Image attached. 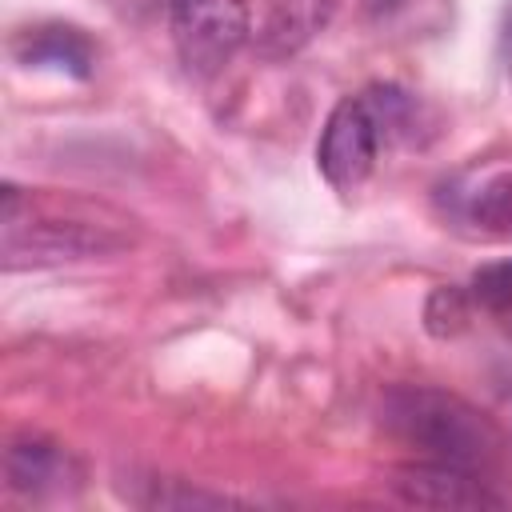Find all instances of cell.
<instances>
[{
	"mask_svg": "<svg viewBox=\"0 0 512 512\" xmlns=\"http://www.w3.org/2000/svg\"><path fill=\"white\" fill-rule=\"evenodd\" d=\"M152 492H140L132 496L136 504L144 508H220V504H232L228 496H216V492H200V488H188L180 480H144Z\"/></svg>",
	"mask_w": 512,
	"mask_h": 512,
	"instance_id": "11",
	"label": "cell"
},
{
	"mask_svg": "<svg viewBox=\"0 0 512 512\" xmlns=\"http://www.w3.org/2000/svg\"><path fill=\"white\" fill-rule=\"evenodd\" d=\"M380 140H384V132H380L368 100L364 96H344L328 112V120L320 128V140H316L320 176L332 188L352 192L356 184L368 180V172L376 164V152H380Z\"/></svg>",
	"mask_w": 512,
	"mask_h": 512,
	"instance_id": "3",
	"label": "cell"
},
{
	"mask_svg": "<svg viewBox=\"0 0 512 512\" xmlns=\"http://www.w3.org/2000/svg\"><path fill=\"white\" fill-rule=\"evenodd\" d=\"M16 56L28 68H56V72H68L76 80L92 76V64H96L92 40L80 28H72V24H40V28H28L16 40Z\"/></svg>",
	"mask_w": 512,
	"mask_h": 512,
	"instance_id": "8",
	"label": "cell"
},
{
	"mask_svg": "<svg viewBox=\"0 0 512 512\" xmlns=\"http://www.w3.org/2000/svg\"><path fill=\"white\" fill-rule=\"evenodd\" d=\"M4 480L16 496L28 500H44V496H60L72 488V480H80V464L72 460L68 448H60L48 436H16L4 452Z\"/></svg>",
	"mask_w": 512,
	"mask_h": 512,
	"instance_id": "6",
	"label": "cell"
},
{
	"mask_svg": "<svg viewBox=\"0 0 512 512\" xmlns=\"http://www.w3.org/2000/svg\"><path fill=\"white\" fill-rule=\"evenodd\" d=\"M468 216L488 232H512V172H500L488 184H480V192L468 204Z\"/></svg>",
	"mask_w": 512,
	"mask_h": 512,
	"instance_id": "9",
	"label": "cell"
},
{
	"mask_svg": "<svg viewBox=\"0 0 512 512\" xmlns=\"http://www.w3.org/2000/svg\"><path fill=\"white\" fill-rule=\"evenodd\" d=\"M472 300L492 308V312H508L512 308V260L484 264L472 276Z\"/></svg>",
	"mask_w": 512,
	"mask_h": 512,
	"instance_id": "12",
	"label": "cell"
},
{
	"mask_svg": "<svg viewBox=\"0 0 512 512\" xmlns=\"http://www.w3.org/2000/svg\"><path fill=\"white\" fill-rule=\"evenodd\" d=\"M500 52H504V60H508V68H512V4L504 8V24H500Z\"/></svg>",
	"mask_w": 512,
	"mask_h": 512,
	"instance_id": "13",
	"label": "cell"
},
{
	"mask_svg": "<svg viewBox=\"0 0 512 512\" xmlns=\"http://www.w3.org/2000/svg\"><path fill=\"white\" fill-rule=\"evenodd\" d=\"M468 324V292L456 288V284H444V288H432L428 300H424V328L440 340L456 336L460 328Z\"/></svg>",
	"mask_w": 512,
	"mask_h": 512,
	"instance_id": "10",
	"label": "cell"
},
{
	"mask_svg": "<svg viewBox=\"0 0 512 512\" xmlns=\"http://www.w3.org/2000/svg\"><path fill=\"white\" fill-rule=\"evenodd\" d=\"M168 32L184 68L212 76L252 40V12L244 0H172Z\"/></svg>",
	"mask_w": 512,
	"mask_h": 512,
	"instance_id": "2",
	"label": "cell"
},
{
	"mask_svg": "<svg viewBox=\"0 0 512 512\" xmlns=\"http://www.w3.org/2000/svg\"><path fill=\"white\" fill-rule=\"evenodd\" d=\"M388 488L416 508H464V512H480V508H500L504 496H496L476 468L464 464H448V460H412L392 468Z\"/></svg>",
	"mask_w": 512,
	"mask_h": 512,
	"instance_id": "5",
	"label": "cell"
},
{
	"mask_svg": "<svg viewBox=\"0 0 512 512\" xmlns=\"http://www.w3.org/2000/svg\"><path fill=\"white\" fill-rule=\"evenodd\" d=\"M380 420L424 460H448L480 472L500 452V428L464 396L444 388L396 384L380 400Z\"/></svg>",
	"mask_w": 512,
	"mask_h": 512,
	"instance_id": "1",
	"label": "cell"
},
{
	"mask_svg": "<svg viewBox=\"0 0 512 512\" xmlns=\"http://www.w3.org/2000/svg\"><path fill=\"white\" fill-rule=\"evenodd\" d=\"M368 4V12L372 16H388V12H396L400 8V0H364Z\"/></svg>",
	"mask_w": 512,
	"mask_h": 512,
	"instance_id": "14",
	"label": "cell"
},
{
	"mask_svg": "<svg viewBox=\"0 0 512 512\" xmlns=\"http://www.w3.org/2000/svg\"><path fill=\"white\" fill-rule=\"evenodd\" d=\"M332 0H268L264 16L252 28V44L264 60H284L296 56L316 40V32L328 28L332 20Z\"/></svg>",
	"mask_w": 512,
	"mask_h": 512,
	"instance_id": "7",
	"label": "cell"
},
{
	"mask_svg": "<svg viewBox=\"0 0 512 512\" xmlns=\"http://www.w3.org/2000/svg\"><path fill=\"white\" fill-rule=\"evenodd\" d=\"M120 240L104 228L80 224V220H28V224H4V268H40V264H72L92 260L104 252H116Z\"/></svg>",
	"mask_w": 512,
	"mask_h": 512,
	"instance_id": "4",
	"label": "cell"
}]
</instances>
